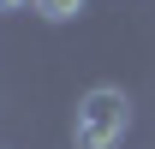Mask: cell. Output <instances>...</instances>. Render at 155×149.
Masks as SVG:
<instances>
[{"label":"cell","mask_w":155,"mask_h":149,"mask_svg":"<svg viewBox=\"0 0 155 149\" xmlns=\"http://www.w3.org/2000/svg\"><path fill=\"white\" fill-rule=\"evenodd\" d=\"M131 131V95L114 90V84H96V90L78 95L72 108V143L78 149H119Z\"/></svg>","instance_id":"6da1fadb"},{"label":"cell","mask_w":155,"mask_h":149,"mask_svg":"<svg viewBox=\"0 0 155 149\" xmlns=\"http://www.w3.org/2000/svg\"><path fill=\"white\" fill-rule=\"evenodd\" d=\"M84 6H90V0H36V12H42L48 24H72Z\"/></svg>","instance_id":"7a4b0ae2"},{"label":"cell","mask_w":155,"mask_h":149,"mask_svg":"<svg viewBox=\"0 0 155 149\" xmlns=\"http://www.w3.org/2000/svg\"><path fill=\"white\" fill-rule=\"evenodd\" d=\"M24 6H36V0H0V12H24Z\"/></svg>","instance_id":"3957f363"}]
</instances>
